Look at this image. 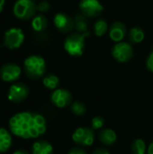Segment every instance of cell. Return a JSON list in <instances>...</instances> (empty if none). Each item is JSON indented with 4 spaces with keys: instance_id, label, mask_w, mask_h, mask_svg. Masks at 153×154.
<instances>
[{
    "instance_id": "obj_1",
    "label": "cell",
    "mask_w": 153,
    "mask_h": 154,
    "mask_svg": "<svg viewBox=\"0 0 153 154\" xmlns=\"http://www.w3.org/2000/svg\"><path fill=\"white\" fill-rule=\"evenodd\" d=\"M12 134L22 139H35L46 133L47 123L43 116L33 112H21L9 120Z\"/></svg>"
},
{
    "instance_id": "obj_2",
    "label": "cell",
    "mask_w": 153,
    "mask_h": 154,
    "mask_svg": "<svg viewBox=\"0 0 153 154\" xmlns=\"http://www.w3.org/2000/svg\"><path fill=\"white\" fill-rule=\"evenodd\" d=\"M90 35V32L79 33L78 32L68 35L64 42V49L66 52L72 57H79L84 53L85 39Z\"/></svg>"
},
{
    "instance_id": "obj_3",
    "label": "cell",
    "mask_w": 153,
    "mask_h": 154,
    "mask_svg": "<svg viewBox=\"0 0 153 154\" xmlns=\"http://www.w3.org/2000/svg\"><path fill=\"white\" fill-rule=\"evenodd\" d=\"M23 68L26 75L32 79L41 78L46 70V62L39 55H31L23 61Z\"/></svg>"
},
{
    "instance_id": "obj_4",
    "label": "cell",
    "mask_w": 153,
    "mask_h": 154,
    "mask_svg": "<svg viewBox=\"0 0 153 154\" xmlns=\"http://www.w3.org/2000/svg\"><path fill=\"white\" fill-rule=\"evenodd\" d=\"M36 5L32 0H17L13 8L14 14L20 20L31 19L36 12Z\"/></svg>"
},
{
    "instance_id": "obj_5",
    "label": "cell",
    "mask_w": 153,
    "mask_h": 154,
    "mask_svg": "<svg viewBox=\"0 0 153 154\" xmlns=\"http://www.w3.org/2000/svg\"><path fill=\"white\" fill-rule=\"evenodd\" d=\"M134 54L133 48L131 43L120 42L114 45L112 49V55L114 59L121 63H124L133 59Z\"/></svg>"
},
{
    "instance_id": "obj_6",
    "label": "cell",
    "mask_w": 153,
    "mask_h": 154,
    "mask_svg": "<svg viewBox=\"0 0 153 154\" xmlns=\"http://www.w3.org/2000/svg\"><path fill=\"white\" fill-rule=\"evenodd\" d=\"M24 42V33L20 28L13 27L7 30L4 36V44L9 50H15Z\"/></svg>"
},
{
    "instance_id": "obj_7",
    "label": "cell",
    "mask_w": 153,
    "mask_h": 154,
    "mask_svg": "<svg viewBox=\"0 0 153 154\" xmlns=\"http://www.w3.org/2000/svg\"><path fill=\"white\" fill-rule=\"evenodd\" d=\"M73 142L81 147H87L93 145L95 142V133L89 127H78L72 134Z\"/></svg>"
},
{
    "instance_id": "obj_8",
    "label": "cell",
    "mask_w": 153,
    "mask_h": 154,
    "mask_svg": "<svg viewBox=\"0 0 153 154\" xmlns=\"http://www.w3.org/2000/svg\"><path fill=\"white\" fill-rule=\"evenodd\" d=\"M78 5L81 14L87 18L97 17L104 11V6L99 0H81Z\"/></svg>"
},
{
    "instance_id": "obj_9",
    "label": "cell",
    "mask_w": 153,
    "mask_h": 154,
    "mask_svg": "<svg viewBox=\"0 0 153 154\" xmlns=\"http://www.w3.org/2000/svg\"><path fill=\"white\" fill-rule=\"evenodd\" d=\"M29 95V88L22 82L14 83L8 90V99L13 103H21L24 101Z\"/></svg>"
},
{
    "instance_id": "obj_10",
    "label": "cell",
    "mask_w": 153,
    "mask_h": 154,
    "mask_svg": "<svg viewBox=\"0 0 153 154\" xmlns=\"http://www.w3.org/2000/svg\"><path fill=\"white\" fill-rule=\"evenodd\" d=\"M51 103L58 108H64L72 103L71 93L65 88H57L50 95Z\"/></svg>"
},
{
    "instance_id": "obj_11",
    "label": "cell",
    "mask_w": 153,
    "mask_h": 154,
    "mask_svg": "<svg viewBox=\"0 0 153 154\" xmlns=\"http://www.w3.org/2000/svg\"><path fill=\"white\" fill-rule=\"evenodd\" d=\"M22 69L14 63H6L0 69L1 79L5 82H14L21 77Z\"/></svg>"
},
{
    "instance_id": "obj_12",
    "label": "cell",
    "mask_w": 153,
    "mask_h": 154,
    "mask_svg": "<svg viewBox=\"0 0 153 154\" xmlns=\"http://www.w3.org/2000/svg\"><path fill=\"white\" fill-rule=\"evenodd\" d=\"M53 23L55 27L64 33L70 32L74 29V20L65 13H57L54 15Z\"/></svg>"
},
{
    "instance_id": "obj_13",
    "label": "cell",
    "mask_w": 153,
    "mask_h": 154,
    "mask_svg": "<svg viewBox=\"0 0 153 154\" xmlns=\"http://www.w3.org/2000/svg\"><path fill=\"white\" fill-rule=\"evenodd\" d=\"M126 26L124 23L120 21H116L113 23L109 28V37L115 42H123L124 37L126 36Z\"/></svg>"
},
{
    "instance_id": "obj_14",
    "label": "cell",
    "mask_w": 153,
    "mask_h": 154,
    "mask_svg": "<svg viewBox=\"0 0 153 154\" xmlns=\"http://www.w3.org/2000/svg\"><path fill=\"white\" fill-rule=\"evenodd\" d=\"M98 139L106 146L113 145L117 141V134L113 129H103L98 134Z\"/></svg>"
},
{
    "instance_id": "obj_15",
    "label": "cell",
    "mask_w": 153,
    "mask_h": 154,
    "mask_svg": "<svg viewBox=\"0 0 153 154\" xmlns=\"http://www.w3.org/2000/svg\"><path fill=\"white\" fill-rule=\"evenodd\" d=\"M53 147L52 145L44 140L36 141L32 146V154H52Z\"/></svg>"
},
{
    "instance_id": "obj_16",
    "label": "cell",
    "mask_w": 153,
    "mask_h": 154,
    "mask_svg": "<svg viewBox=\"0 0 153 154\" xmlns=\"http://www.w3.org/2000/svg\"><path fill=\"white\" fill-rule=\"evenodd\" d=\"M13 144L11 132L0 127V153L7 152Z\"/></svg>"
},
{
    "instance_id": "obj_17",
    "label": "cell",
    "mask_w": 153,
    "mask_h": 154,
    "mask_svg": "<svg viewBox=\"0 0 153 154\" xmlns=\"http://www.w3.org/2000/svg\"><path fill=\"white\" fill-rule=\"evenodd\" d=\"M74 29L76 32L79 33L88 32V21L87 17H86L82 14H77L74 16Z\"/></svg>"
},
{
    "instance_id": "obj_18",
    "label": "cell",
    "mask_w": 153,
    "mask_h": 154,
    "mask_svg": "<svg viewBox=\"0 0 153 154\" xmlns=\"http://www.w3.org/2000/svg\"><path fill=\"white\" fill-rule=\"evenodd\" d=\"M145 38V33L144 31L138 26L133 27L129 32H128V39L129 42L133 44H137V43H141Z\"/></svg>"
},
{
    "instance_id": "obj_19",
    "label": "cell",
    "mask_w": 153,
    "mask_h": 154,
    "mask_svg": "<svg viewBox=\"0 0 153 154\" xmlns=\"http://www.w3.org/2000/svg\"><path fill=\"white\" fill-rule=\"evenodd\" d=\"M47 26H48L47 18L42 14L36 15L32 20V27L35 32H42L47 28Z\"/></svg>"
},
{
    "instance_id": "obj_20",
    "label": "cell",
    "mask_w": 153,
    "mask_h": 154,
    "mask_svg": "<svg viewBox=\"0 0 153 154\" xmlns=\"http://www.w3.org/2000/svg\"><path fill=\"white\" fill-rule=\"evenodd\" d=\"M42 84L46 88L50 90H55L58 88L60 85V79L54 74H48L45 77H43Z\"/></svg>"
},
{
    "instance_id": "obj_21",
    "label": "cell",
    "mask_w": 153,
    "mask_h": 154,
    "mask_svg": "<svg viewBox=\"0 0 153 154\" xmlns=\"http://www.w3.org/2000/svg\"><path fill=\"white\" fill-rule=\"evenodd\" d=\"M108 31V23L106 19L101 18L96 21L94 23V32L97 37H101Z\"/></svg>"
},
{
    "instance_id": "obj_22",
    "label": "cell",
    "mask_w": 153,
    "mask_h": 154,
    "mask_svg": "<svg viewBox=\"0 0 153 154\" xmlns=\"http://www.w3.org/2000/svg\"><path fill=\"white\" fill-rule=\"evenodd\" d=\"M131 150L133 154H145L147 152L146 143L144 142V140L137 138L133 142L131 145Z\"/></svg>"
},
{
    "instance_id": "obj_23",
    "label": "cell",
    "mask_w": 153,
    "mask_h": 154,
    "mask_svg": "<svg viewBox=\"0 0 153 154\" xmlns=\"http://www.w3.org/2000/svg\"><path fill=\"white\" fill-rule=\"evenodd\" d=\"M70 109H71V112L75 116H84L87 113V107H86L85 104L82 102H79V101L72 102L70 105Z\"/></svg>"
},
{
    "instance_id": "obj_24",
    "label": "cell",
    "mask_w": 153,
    "mask_h": 154,
    "mask_svg": "<svg viewBox=\"0 0 153 154\" xmlns=\"http://www.w3.org/2000/svg\"><path fill=\"white\" fill-rule=\"evenodd\" d=\"M105 125V120L102 116H95L91 120V128L93 130L102 129Z\"/></svg>"
},
{
    "instance_id": "obj_25",
    "label": "cell",
    "mask_w": 153,
    "mask_h": 154,
    "mask_svg": "<svg viewBox=\"0 0 153 154\" xmlns=\"http://www.w3.org/2000/svg\"><path fill=\"white\" fill-rule=\"evenodd\" d=\"M36 8L39 12H41V13H45L47 12L50 8V3H48L47 1H42L41 3H39L37 5H36Z\"/></svg>"
},
{
    "instance_id": "obj_26",
    "label": "cell",
    "mask_w": 153,
    "mask_h": 154,
    "mask_svg": "<svg viewBox=\"0 0 153 154\" xmlns=\"http://www.w3.org/2000/svg\"><path fill=\"white\" fill-rule=\"evenodd\" d=\"M146 67H147L149 71L153 73V50L151 51V52L149 54V56H148V58L146 60Z\"/></svg>"
},
{
    "instance_id": "obj_27",
    "label": "cell",
    "mask_w": 153,
    "mask_h": 154,
    "mask_svg": "<svg viewBox=\"0 0 153 154\" xmlns=\"http://www.w3.org/2000/svg\"><path fill=\"white\" fill-rule=\"evenodd\" d=\"M68 154H87V152L80 147H75L70 149Z\"/></svg>"
},
{
    "instance_id": "obj_28",
    "label": "cell",
    "mask_w": 153,
    "mask_h": 154,
    "mask_svg": "<svg viewBox=\"0 0 153 154\" xmlns=\"http://www.w3.org/2000/svg\"><path fill=\"white\" fill-rule=\"evenodd\" d=\"M91 154H110V152L106 148L100 147V148H96V150H94Z\"/></svg>"
},
{
    "instance_id": "obj_29",
    "label": "cell",
    "mask_w": 153,
    "mask_h": 154,
    "mask_svg": "<svg viewBox=\"0 0 153 154\" xmlns=\"http://www.w3.org/2000/svg\"><path fill=\"white\" fill-rule=\"evenodd\" d=\"M147 152H148V154H153V141L150 143V145L148 146Z\"/></svg>"
},
{
    "instance_id": "obj_30",
    "label": "cell",
    "mask_w": 153,
    "mask_h": 154,
    "mask_svg": "<svg viewBox=\"0 0 153 154\" xmlns=\"http://www.w3.org/2000/svg\"><path fill=\"white\" fill-rule=\"evenodd\" d=\"M13 154H29V152L25 150H17V151L14 152Z\"/></svg>"
},
{
    "instance_id": "obj_31",
    "label": "cell",
    "mask_w": 153,
    "mask_h": 154,
    "mask_svg": "<svg viewBox=\"0 0 153 154\" xmlns=\"http://www.w3.org/2000/svg\"><path fill=\"white\" fill-rule=\"evenodd\" d=\"M5 4V0H0V14H1V13L3 12V10H4Z\"/></svg>"
}]
</instances>
